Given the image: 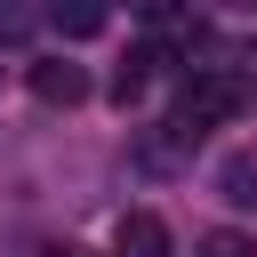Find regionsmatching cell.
<instances>
[{"instance_id":"6da1fadb","label":"cell","mask_w":257,"mask_h":257,"mask_svg":"<svg viewBox=\"0 0 257 257\" xmlns=\"http://www.w3.org/2000/svg\"><path fill=\"white\" fill-rule=\"evenodd\" d=\"M249 104V88H241V72H225V64H193L185 72V88H177V128H225L233 112Z\"/></svg>"},{"instance_id":"7a4b0ae2","label":"cell","mask_w":257,"mask_h":257,"mask_svg":"<svg viewBox=\"0 0 257 257\" xmlns=\"http://www.w3.org/2000/svg\"><path fill=\"white\" fill-rule=\"evenodd\" d=\"M112 249H120V257H177V249H169V225H161L153 209H128L120 233H112Z\"/></svg>"},{"instance_id":"3957f363","label":"cell","mask_w":257,"mask_h":257,"mask_svg":"<svg viewBox=\"0 0 257 257\" xmlns=\"http://www.w3.org/2000/svg\"><path fill=\"white\" fill-rule=\"evenodd\" d=\"M32 96H40V104H80V96H88V72L64 64V56H48V64H32Z\"/></svg>"},{"instance_id":"277c9868","label":"cell","mask_w":257,"mask_h":257,"mask_svg":"<svg viewBox=\"0 0 257 257\" xmlns=\"http://www.w3.org/2000/svg\"><path fill=\"white\" fill-rule=\"evenodd\" d=\"M48 24H56V32H64V40H96V32H104V24H112V16H104V8H56V16H48Z\"/></svg>"},{"instance_id":"5b68a950","label":"cell","mask_w":257,"mask_h":257,"mask_svg":"<svg viewBox=\"0 0 257 257\" xmlns=\"http://www.w3.org/2000/svg\"><path fill=\"white\" fill-rule=\"evenodd\" d=\"M217 185H225V201H241V209H249V201H257V161H249V153H241V161H225V177H217Z\"/></svg>"},{"instance_id":"8992f818","label":"cell","mask_w":257,"mask_h":257,"mask_svg":"<svg viewBox=\"0 0 257 257\" xmlns=\"http://www.w3.org/2000/svg\"><path fill=\"white\" fill-rule=\"evenodd\" d=\"M201 257H257V241H249V233H209Z\"/></svg>"},{"instance_id":"52a82bcc","label":"cell","mask_w":257,"mask_h":257,"mask_svg":"<svg viewBox=\"0 0 257 257\" xmlns=\"http://www.w3.org/2000/svg\"><path fill=\"white\" fill-rule=\"evenodd\" d=\"M241 64H249V72H241V88H249V96H257V48H249V56H241Z\"/></svg>"}]
</instances>
